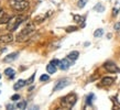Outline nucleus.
<instances>
[{
	"instance_id": "f257e3e1",
	"label": "nucleus",
	"mask_w": 120,
	"mask_h": 110,
	"mask_svg": "<svg viewBox=\"0 0 120 110\" xmlns=\"http://www.w3.org/2000/svg\"><path fill=\"white\" fill-rule=\"evenodd\" d=\"M35 32V26L33 23H29L26 28H23L21 30V32L19 33L18 35H17V42L18 43H22V42H24L29 39L30 37H32L33 34Z\"/></svg>"
},
{
	"instance_id": "f03ea898",
	"label": "nucleus",
	"mask_w": 120,
	"mask_h": 110,
	"mask_svg": "<svg viewBox=\"0 0 120 110\" xmlns=\"http://www.w3.org/2000/svg\"><path fill=\"white\" fill-rule=\"evenodd\" d=\"M26 19V15H15V17H12L10 19V21L8 22L7 24V30L9 32H13L19 28V26L21 24L22 22Z\"/></svg>"
},
{
	"instance_id": "7ed1b4c3",
	"label": "nucleus",
	"mask_w": 120,
	"mask_h": 110,
	"mask_svg": "<svg viewBox=\"0 0 120 110\" xmlns=\"http://www.w3.org/2000/svg\"><path fill=\"white\" fill-rule=\"evenodd\" d=\"M77 100V96L74 94V92H71L68 95H66L65 97H63L61 99V105H62L63 108H66V109H71L73 108L74 105L76 103Z\"/></svg>"
},
{
	"instance_id": "20e7f679",
	"label": "nucleus",
	"mask_w": 120,
	"mask_h": 110,
	"mask_svg": "<svg viewBox=\"0 0 120 110\" xmlns=\"http://www.w3.org/2000/svg\"><path fill=\"white\" fill-rule=\"evenodd\" d=\"M9 4L17 11H24L29 8V2L26 0H9Z\"/></svg>"
},
{
	"instance_id": "39448f33",
	"label": "nucleus",
	"mask_w": 120,
	"mask_h": 110,
	"mask_svg": "<svg viewBox=\"0 0 120 110\" xmlns=\"http://www.w3.org/2000/svg\"><path fill=\"white\" fill-rule=\"evenodd\" d=\"M71 84V81L68 78H63V79H60V81L56 83V85L54 86V92H58V90H62L63 88H65L66 86H68Z\"/></svg>"
},
{
	"instance_id": "423d86ee",
	"label": "nucleus",
	"mask_w": 120,
	"mask_h": 110,
	"mask_svg": "<svg viewBox=\"0 0 120 110\" xmlns=\"http://www.w3.org/2000/svg\"><path fill=\"white\" fill-rule=\"evenodd\" d=\"M104 67H105V70L107 72H109V73H119L120 72V68L118 66L115 64L113 62H106L104 64Z\"/></svg>"
},
{
	"instance_id": "0eeeda50",
	"label": "nucleus",
	"mask_w": 120,
	"mask_h": 110,
	"mask_svg": "<svg viewBox=\"0 0 120 110\" xmlns=\"http://www.w3.org/2000/svg\"><path fill=\"white\" fill-rule=\"evenodd\" d=\"M74 61H72V59H69L68 57L67 59H63L62 61H60V68L62 70H68L69 67H71V65L73 64Z\"/></svg>"
},
{
	"instance_id": "6e6552de",
	"label": "nucleus",
	"mask_w": 120,
	"mask_h": 110,
	"mask_svg": "<svg viewBox=\"0 0 120 110\" xmlns=\"http://www.w3.org/2000/svg\"><path fill=\"white\" fill-rule=\"evenodd\" d=\"M13 41V35L11 33H8V34H2L0 35V43H4V44H8L11 43Z\"/></svg>"
},
{
	"instance_id": "1a4fd4ad",
	"label": "nucleus",
	"mask_w": 120,
	"mask_h": 110,
	"mask_svg": "<svg viewBox=\"0 0 120 110\" xmlns=\"http://www.w3.org/2000/svg\"><path fill=\"white\" fill-rule=\"evenodd\" d=\"M19 56V53L18 52H13V53H10V54H8L6 57L4 59V62L6 63H9V62H13L17 57Z\"/></svg>"
},
{
	"instance_id": "9d476101",
	"label": "nucleus",
	"mask_w": 120,
	"mask_h": 110,
	"mask_svg": "<svg viewBox=\"0 0 120 110\" xmlns=\"http://www.w3.org/2000/svg\"><path fill=\"white\" fill-rule=\"evenodd\" d=\"M115 81V78L113 77H109V76H107V77H104L101 79V85L102 86H109V85H111Z\"/></svg>"
},
{
	"instance_id": "9b49d317",
	"label": "nucleus",
	"mask_w": 120,
	"mask_h": 110,
	"mask_svg": "<svg viewBox=\"0 0 120 110\" xmlns=\"http://www.w3.org/2000/svg\"><path fill=\"white\" fill-rule=\"evenodd\" d=\"M24 85H26V81H23V79H19V81L15 84L13 88H15V90H18V89H20V88L23 87Z\"/></svg>"
},
{
	"instance_id": "f8f14e48",
	"label": "nucleus",
	"mask_w": 120,
	"mask_h": 110,
	"mask_svg": "<svg viewBox=\"0 0 120 110\" xmlns=\"http://www.w3.org/2000/svg\"><path fill=\"white\" fill-rule=\"evenodd\" d=\"M11 18H12V17L8 15L7 13H4V15L0 17V23H1V24H2V23H8V22L10 21Z\"/></svg>"
},
{
	"instance_id": "ddd939ff",
	"label": "nucleus",
	"mask_w": 120,
	"mask_h": 110,
	"mask_svg": "<svg viewBox=\"0 0 120 110\" xmlns=\"http://www.w3.org/2000/svg\"><path fill=\"white\" fill-rule=\"evenodd\" d=\"M4 74H6L9 78H11V79H12V78L15 77V72L12 70V68H10V67H9V68H6V70H4Z\"/></svg>"
},
{
	"instance_id": "4468645a",
	"label": "nucleus",
	"mask_w": 120,
	"mask_h": 110,
	"mask_svg": "<svg viewBox=\"0 0 120 110\" xmlns=\"http://www.w3.org/2000/svg\"><path fill=\"white\" fill-rule=\"evenodd\" d=\"M78 56H79V53H78L77 51H73V52L69 53L67 57H68L69 59H72V61H76V59H78Z\"/></svg>"
},
{
	"instance_id": "2eb2a0df",
	"label": "nucleus",
	"mask_w": 120,
	"mask_h": 110,
	"mask_svg": "<svg viewBox=\"0 0 120 110\" xmlns=\"http://www.w3.org/2000/svg\"><path fill=\"white\" fill-rule=\"evenodd\" d=\"M46 70H47V73L49 74H54L55 72H56V66L50 63V64L46 66Z\"/></svg>"
},
{
	"instance_id": "dca6fc26",
	"label": "nucleus",
	"mask_w": 120,
	"mask_h": 110,
	"mask_svg": "<svg viewBox=\"0 0 120 110\" xmlns=\"http://www.w3.org/2000/svg\"><path fill=\"white\" fill-rule=\"evenodd\" d=\"M73 18H74V21H76V22H78V23H83L82 24V26H84V21H85V18L84 17H80V15H73Z\"/></svg>"
},
{
	"instance_id": "f3484780",
	"label": "nucleus",
	"mask_w": 120,
	"mask_h": 110,
	"mask_svg": "<svg viewBox=\"0 0 120 110\" xmlns=\"http://www.w3.org/2000/svg\"><path fill=\"white\" fill-rule=\"evenodd\" d=\"M15 107L18 108V109H26V101H19L17 105H15Z\"/></svg>"
},
{
	"instance_id": "a211bd4d",
	"label": "nucleus",
	"mask_w": 120,
	"mask_h": 110,
	"mask_svg": "<svg viewBox=\"0 0 120 110\" xmlns=\"http://www.w3.org/2000/svg\"><path fill=\"white\" fill-rule=\"evenodd\" d=\"M94 10L98 11V12H104V11H105V7H104V6H102V4H96V6H95Z\"/></svg>"
},
{
	"instance_id": "6ab92c4d",
	"label": "nucleus",
	"mask_w": 120,
	"mask_h": 110,
	"mask_svg": "<svg viewBox=\"0 0 120 110\" xmlns=\"http://www.w3.org/2000/svg\"><path fill=\"white\" fill-rule=\"evenodd\" d=\"M104 34V30L102 29H98V30H96L94 32V37H100Z\"/></svg>"
},
{
	"instance_id": "aec40b11",
	"label": "nucleus",
	"mask_w": 120,
	"mask_h": 110,
	"mask_svg": "<svg viewBox=\"0 0 120 110\" xmlns=\"http://www.w3.org/2000/svg\"><path fill=\"white\" fill-rule=\"evenodd\" d=\"M95 98V95L94 94H89V95L87 96V105H89V106H91V103H93V99Z\"/></svg>"
},
{
	"instance_id": "412c9836",
	"label": "nucleus",
	"mask_w": 120,
	"mask_h": 110,
	"mask_svg": "<svg viewBox=\"0 0 120 110\" xmlns=\"http://www.w3.org/2000/svg\"><path fill=\"white\" fill-rule=\"evenodd\" d=\"M45 15H38V17H35V19H34V21L35 22H42L45 20Z\"/></svg>"
},
{
	"instance_id": "4be33fe9",
	"label": "nucleus",
	"mask_w": 120,
	"mask_h": 110,
	"mask_svg": "<svg viewBox=\"0 0 120 110\" xmlns=\"http://www.w3.org/2000/svg\"><path fill=\"white\" fill-rule=\"evenodd\" d=\"M88 0H78V7L79 8H84L85 6H86V4H87Z\"/></svg>"
},
{
	"instance_id": "5701e85b",
	"label": "nucleus",
	"mask_w": 120,
	"mask_h": 110,
	"mask_svg": "<svg viewBox=\"0 0 120 110\" xmlns=\"http://www.w3.org/2000/svg\"><path fill=\"white\" fill-rule=\"evenodd\" d=\"M49 79H50V76H49V75H42V76L40 77L41 81H47Z\"/></svg>"
},
{
	"instance_id": "b1692460",
	"label": "nucleus",
	"mask_w": 120,
	"mask_h": 110,
	"mask_svg": "<svg viewBox=\"0 0 120 110\" xmlns=\"http://www.w3.org/2000/svg\"><path fill=\"white\" fill-rule=\"evenodd\" d=\"M77 26H68L66 28V32H73V31H76Z\"/></svg>"
},
{
	"instance_id": "393cba45",
	"label": "nucleus",
	"mask_w": 120,
	"mask_h": 110,
	"mask_svg": "<svg viewBox=\"0 0 120 110\" xmlns=\"http://www.w3.org/2000/svg\"><path fill=\"white\" fill-rule=\"evenodd\" d=\"M34 76H35V74H33L32 76L30 77V78H29V79H28V81H26V84H28V85L32 84V83H33V81H34Z\"/></svg>"
},
{
	"instance_id": "a878e982",
	"label": "nucleus",
	"mask_w": 120,
	"mask_h": 110,
	"mask_svg": "<svg viewBox=\"0 0 120 110\" xmlns=\"http://www.w3.org/2000/svg\"><path fill=\"white\" fill-rule=\"evenodd\" d=\"M19 99H20V95H18V94H17V95H13L11 97V100H13V101H17Z\"/></svg>"
},
{
	"instance_id": "bb28decb",
	"label": "nucleus",
	"mask_w": 120,
	"mask_h": 110,
	"mask_svg": "<svg viewBox=\"0 0 120 110\" xmlns=\"http://www.w3.org/2000/svg\"><path fill=\"white\" fill-rule=\"evenodd\" d=\"M51 64H53V65H55V66H57V65H60V61H58V59H52Z\"/></svg>"
},
{
	"instance_id": "cd10ccee",
	"label": "nucleus",
	"mask_w": 120,
	"mask_h": 110,
	"mask_svg": "<svg viewBox=\"0 0 120 110\" xmlns=\"http://www.w3.org/2000/svg\"><path fill=\"white\" fill-rule=\"evenodd\" d=\"M113 29L116 30V31H119V30H120V22H118V23H116V24H115Z\"/></svg>"
},
{
	"instance_id": "c85d7f7f",
	"label": "nucleus",
	"mask_w": 120,
	"mask_h": 110,
	"mask_svg": "<svg viewBox=\"0 0 120 110\" xmlns=\"http://www.w3.org/2000/svg\"><path fill=\"white\" fill-rule=\"evenodd\" d=\"M118 11H119L118 9H113V15H116L117 13H118Z\"/></svg>"
},
{
	"instance_id": "c756f323",
	"label": "nucleus",
	"mask_w": 120,
	"mask_h": 110,
	"mask_svg": "<svg viewBox=\"0 0 120 110\" xmlns=\"http://www.w3.org/2000/svg\"><path fill=\"white\" fill-rule=\"evenodd\" d=\"M7 108L8 109H12V108H13V105H8Z\"/></svg>"
},
{
	"instance_id": "7c9ffc66",
	"label": "nucleus",
	"mask_w": 120,
	"mask_h": 110,
	"mask_svg": "<svg viewBox=\"0 0 120 110\" xmlns=\"http://www.w3.org/2000/svg\"><path fill=\"white\" fill-rule=\"evenodd\" d=\"M4 10H2V9H1V8H0V17H1V15H4Z\"/></svg>"
},
{
	"instance_id": "2f4dec72",
	"label": "nucleus",
	"mask_w": 120,
	"mask_h": 110,
	"mask_svg": "<svg viewBox=\"0 0 120 110\" xmlns=\"http://www.w3.org/2000/svg\"><path fill=\"white\" fill-rule=\"evenodd\" d=\"M0 78H1V74H0Z\"/></svg>"
}]
</instances>
